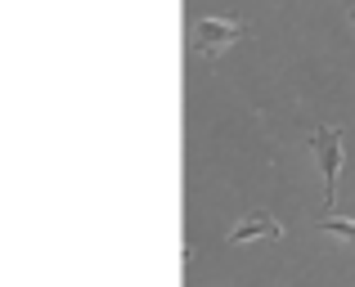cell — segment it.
Listing matches in <instances>:
<instances>
[{
  "label": "cell",
  "mask_w": 355,
  "mask_h": 287,
  "mask_svg": "<svg viewBox=\"0 0 355 287\" xmlns=\"http://www.w3.org/2000/svg\"><path fill=\"white\" fill-rule=\"evenodd\" d=\"M311 148H315V162H320V175H324V207H333V198H338V175H342V131H333V126H320V131L311 135Z\"/></svg>",
  "instance_id": "6da1fadb"
},
{
  "label": "cell",
  "mask_w": 355,
  "mask_h": 287,
  "mask_svg": "<svg viewBox=\"0 0 355 287\" xmlns=\"http://www.w3.org/2000/svg\"><path fill=\"white\" fill-rule=\"evenodd\" d=\"M239 36H243L239 18H198V23H193V50H198L202 59H220Z\"/></svg>",
  "instance_id": "7a4b0ae2"
},
{
  "label": "cell",
  "mask_w": 355,
  "mask_h": 287,
  "mask_svg": "<svg viewBox=\"0 0 355 287\" xmlns=\"http://www.w3.org/2000/svg\"><path fill=\"white\" fill-rule=\"evenodd\" d=\"M284 238V225H279L270 211H252V216H243L234 229H230V243L243 247V243H279Z\"/></svg>",
  "instance_id": "3957f363"
},
{
  "label": "cell",
  "mask_w": 355,
  "mask_h": 287,
  "mask_svg": "<svg viewBox=\"0 0 355 287\" xmlns=\"http://www.w3.org/2000/svg\"><path fill=\"white\" fill-rule=\"evenodd\" d=\"M320 234H333L342 247H351L355 252V220H342V216H324L320 220Z\"/></svg>",
  "instance_id": "277c9868"
},
{
  "label": "cell",
  "mask_w": 355,
  "mask_h": 287,
  "mask_svg": "<svg viewBox=\"0 0 355 287\" xmlns=\"http://www.w3.org/2000/svg\"><path fill=\"white\" fill-rule=\"evenodd\" d=\"M351 27H355V9H351Z\"/></svg>",
  "instance_id": "5b68a950"
}]
</instances>
